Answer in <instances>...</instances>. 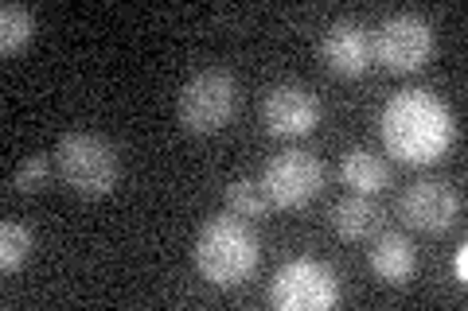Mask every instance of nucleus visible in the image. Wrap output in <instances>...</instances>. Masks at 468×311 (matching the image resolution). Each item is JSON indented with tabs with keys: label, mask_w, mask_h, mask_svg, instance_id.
<instances>
[{
	"label": "nucleus",
	"mask_w": 468,
	"mask_h": 311,
	"mask_svg": "<svg viewBox=\"0 0 468 311\" xmlns=\"http://www.w3.org/2000/svg\"><path fill=\"white\" fill-rule=\"evenodd\" d=\"M383 140L402 164H433L452 140V113L426 90H402L383 109Z\"/></svg>",
	"instance_id": "obj_1"
},
{
	"label": "nucleus",
	"mask_w": 468,
	"mask_h": 311,
	"mask_svg": "<svg viewBox=\"0 0 468 311\" xmlns=\"http://www.w3.org/2000/svg\"><path fill=\"white\" fill-rule=\"evenodd\" d=\"M196 269L215 288H234L258 269V233L239 214H215L196 233Z\"/></svg>",
	"instance_id": "obj_2"
},
{
	"label": "nucleus",
	"mask_w": 468,
	"mask_h": 311,
	"mask_svg": "<svg viewBox=\"0 0 468 311\" xmlns=\"http://www.w3.org/2000/svg\"><path fill=\"white\" fill-rule=\"evenodd\" d=\"M55 168L63 175V183L75 191L79 199H101L117 187V175H122V164H117V148L98 137V132H67L55 144Z\"/></svg>",
	"instance_id": "obj_3"
},
{
	"label": "nucleus",
	"mask_w": 468,
	"mask_h": 311,
	"mask_svg": "<svg viewBox=\"0 0 468 311\" xmlns=\"http://www.w3.org/2000/svg\"><path fill=\"white\" fill-rule=\"evenodd\" d=\"M234 106H239V82H234V74L223 67H203L180 86L176 117H180L184 132L211 137V132H218L234 117Z\"/></svg>",
	"instance_id": "obj_4"
},
{
	"label": "nucleus",
	"mask_w": 468,
	"mask_h": 311,
	"mask_svg": "<svg viewBox=\"0 0 468 311\" xmlns=\"http://www.w3.org/2000/svg\"><path fill=\"white\" fill-rule=\"evenodd\" d=\"M340 300V280L324 261L292 257L270 280V307L277 311H328Z\"/></svg>",
	"instance_id": "obj_5"
},
{
	"label": "nucleus",
	"mask_w": 468,
	"mask_h": 311,
	"mask_svg": "<svg viewBox=\"0 0 468 311\" xmlns=\"http://www.w3.org/2000/svg\"><path fill=\"white\" fill-rule=\"evenodd\" d=\"M258 183L266 191L270 206L297 211V206H309L320 195V187H324V164L313 152H304V148H285V152L270 156Z\"/></svg>",
	"instance_id": "obj_6"
},
{
	"label": "nucleus",
	"mask_w": 468,
	"mask_h": 311,
	"mask_svg": "<svg viewBox=\"0 0 468 311\" xmlns=\"http://www.w3.org/2000/svg\"><path fill=\"white\" fill-rule=\"evenodd\" d=\"M371 55L390 74H410V70L426 67V58L433 55V27L418 12H394L378 27Z\"/></svg>",
	"instance_id": "obj_7"
},
{
	"label": "nucleus",
	"mask_w": 468,
	"mask_h": 311,
	"mask_svg": "<svg viewBox=\"0 0 468 311\" xmlns=\"http://www.w3.org/2000/svg\"><path fill=\"white\" fill-rule=\"evenodd\" d=\"M261 125H266V132L277 140L309 137V132L320 125V101L309 86L282 82V86H273V90H266V101H261Z\"/></svg>",
	"instance_id": "obj_8"
},
{
	"label": "nucleus",
	"mask_w": 468,
	"mask_h": 311,
	"mask_svg": "<svg viewBox=\"0 0 468 311\" xmlns=\"http://www.w3.org/2000/svg\"><path fill=\"white\" fill-rule=\"evenodd\" d=\"M399 211L406 218V226H414L421 233H445L461 218V195L457 187H449L441 180H421L406 187Z\"/></svg>",
	"instance_id": "obj_9"
},
{
	"label": "nucleus",
	"mask_w": 468,
	"mask_h": 311,
	"mask_svg": "<svg viewBox=\"0 0 468 311\" xmlns=\"http://www.w3.org/2000/svg\"><path fill=\"white\" fill-rule=\"evenodd\" d=\"M320 58L340 78H359L371 67V36L356 20H335L320 39Z\"/></svg>",
	"instance_id": "obj_10"
},
{
	"label": "nucleus",
	"mask_w": 468,
	"mask_h": 311,
	"mask_svg": "<svg viewBox=\"0 0 468 311\" xmlns=\"http://www.w3.org/2000/svg\"><path fill=\"white\" fill-rule=\"evenodd\" d=\"M367 264L378 280H387V285H402V280L414 276L418 269V254H414V242L406 238V233L390 230V233H378L367 249Z\"/></svg>",
	"instance_id": "obj_11"
},
{
	"label": "nucleus",
	"mask_w": 468,
	"mask_h": 311,
	"mask_svg": "<svg viewBox=\"0 0 468 311\" xmlns=\"http://www.w3.org/2000/svg\"><path fill=\"white\" fill-rule=\"evenodd\" d=\"M383 226V206H378L371 195H359L351 191L340 202L332 206V230L340 233L344 242H367Z\"/></svg>",
	"instance_id": "obj_12"
},
{
	"label": "nucleus",
	"mask_w": 468,
	"mask_h": 311,
	"mask_svg": "<svg viewBox=\"0 0 468 311\" xmlns=\"http://www.w3.org/2000/svg\"><path fill=\"white\" fill-rule=\"evenodd\" d=\"M387 164H383V156H375L367 152V148H351V152L340 160V180L351 187V191H359V195H378V191L387 187Z\"/></svg>",
	"instance_id": "obj_13"
},
{
	"label": "nucleus",
	"mask_w": 468,
	"mask_h": 311,
	"mask_svg": "<svg viewBox=\"0 0 468 311\" xmlns=\"http://www.w3.org/2000/svg\"><path fill=\"white\" fill-rule=\"evenodd\" d=\"M36 36V16L24 5H5L0 8V51L20 55Z\"/></svg>",
	"instance_id": "obj_14"
},
{
	"label": "nucleus",
	"mask_w": 468,
	"mask_h": 311,
	"mask_svg": "<svg viewBox=\"0 0 468 311\" xmlns=\"http://www.w3.org/2000/svg\"><path fill=\"white\" fill-rule=\"evenodd\" d=\"M32 249H36V238L24 222L8 218L5 226H0V269H5L8 276L16 269H24L27 257H32Z\"/></svg>",
	"instance_id": "obj_15"
},
{
	"label": "nucleus",
	"mask_w": 468,
	"mask_h": 311,
	"mask_svg": "<svg viewBox=\"0 0 468 311\" xmlns=\"http://www.w3.org/2000/svg\"><path fill=\"white\" fill-rule=\"evenodd\" d=\"M223 195H227L230 214H239V218H258V214L270 211V199H266V191H261L258 180H230Z\"/></svg>",
	"instance_id": "obj_16"
},
{
	"label": "nucleus",
	"mask_w": 468,
	"mask_h": 311,
	"mask_svg": "<svg viewBox=\"0 0 468 311\" xmlns=\"http://www.w3.org/2000/svg\"><path fill=\"white\" fill-rule=\"evenodd\" d=\"M48 171H51V156L48 152H36V156H27L24 164H16L8 187L20 191V195H32V191H39L43 183H48Z\"/></svg>",
	"instance_id": "obj_17"
},
{
	"label": "nucleus",
	"mask_w": 468,
	"mask_h": 311,
	"mask_svg": "<svg viewBox=\"0 0 468 311\" xmlns=\"http://www.w3.org/2000/svg\"><path fill=\"white\" fill-rule=\"evenodd\" d=\"M452 276H457V285L468 280V245L464 242L457 245V254H452Z\"/></svg>",
	"instance_id": "obj_18"
}]
</instances>
